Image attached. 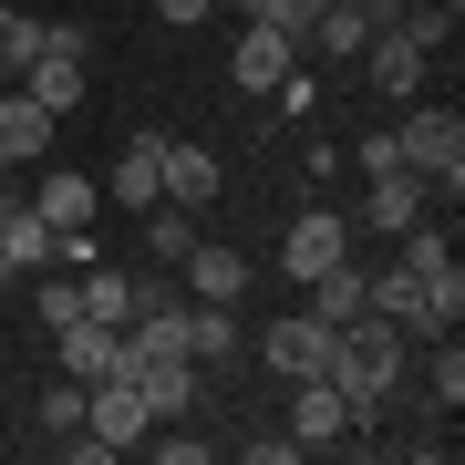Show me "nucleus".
I'll list each match as a JSON object with an SVG mask.
<instances>
[{"label":"nucleus","instance_id":"1","mask_svg":"<svg viewBox=\"0 0 465 465\" xmlns=\"http://www.w3.org/2000/svg\"><path fill=\"white\" fill-rule=\"evenodd\" d=\"M393 382H403V331L393 321H341V341H331V393L351 403V424H372L382 403H393Z\"/></svg>","mask_w":465,"mask_h":465},{"label":"nucleus","instance_id":"2","mask_svg":"<svg viewBox=\"0 0 465 465\" xmlns=\"http://www.w3.org/2000/svg\"><path fill=\"white\" fill-rule=\"evenodd\" d=\"M393 145H403V166L424 186H445V207L465 197V124H455V104H414V114L393 124Z\"/></svg>","mask_w":465,"mask_h":465},{"label":"nucleus","instance_id":"3","mask_svg":"<svg viewBox=\"0 0 465 465\" xmlns=\"http://www.w3.org/2000/svg\"><path fill=\"white\" fill-rule=\"evenodd\" d=\"M393 249H403V269H414V290H424V331H455V321H465V269H455V249L424 228V217L393 238Z\"/></svg>","mask_w":465,"mask_h":465},{"label":"nucleus","instance_id":"4","mask_svg":"<svg viewBox=\"0 0 465 465\" xmlns=\"http://www.w3.org/2000/svg\"><path fill=\"white\" fill-rule=\"evenodd\" d=\"M331 321H321V311H290V321H269V331H259V362L269 372H280V382H321V372H331Z\"/></svg>","mask_w":465,"mask_h":465},{"label":"nucleus","instance_id":"5","mask_svg":"<svg viewBox=\"0 0 465 465\" xmlns=\"http://www.w3.org/2000/svg\"><path fill=\"white\" fill-rule=\"evenodd\" d=\"M84 434H94L104 455H124V445H145V434H155L145 393H134V372H104V382H84Z\"/></svg>","mask_w":465,"mask_h":465},{"label":"nucleus","instance_id":"6","mask_svg":"<svg viewBox=\"0 0 465 465\" xmlns=\"http://www.w3.org/2000/svg\"><path fill=\"white\" fill-rule=\"evenodd\" d=\"M228 73H238V94H280L290 73H300V32H280V21H249V32L228 42Z\"/></svg>","mask_w":465,"mask_h":465},{"label":"nucleus","instance_id":"7","mask_svg":"<svg viewBox=\"0 0 465 465\" xmlns=\"http://www.w3.org/2000/svg\"><path fill=\"white\" fill-rule=\"evenodd\" d=\"M341 259H351V217H331V207L290 217V238H280V269H290V280H321V269H341Z\"/></svg>","mask_w":465,"mask_h":465},{"label":"nucleus","instance_id":"8","mask_svg":"<svg viewBox=\"0 0 465 465\" xmlns=\"http://www.w3.org/2000/svg\"><path fill=\"white\" fill-rule=\"evenodd\" d=\"M362 73H372V94H393V104H414V94H424V42L403 32V21H382V32L362 42Z\"/></svg>","mask_w":465,"mask_h":465},{"label":"nucleus","instance_id":"9","mask_svg":"<svg viewBox=\"0 0 465 465\" xmlns=\"http://www.w3.org/2000/svg\"><path fill=\"white\" fill-rule=\"evenodd\" d=\"M52 341H63V372H73V382H104V372H134V341L114 331V321H63V331H52Z\"/></svg>","mask_w":465,"mask_h":465},{"label":"nucleus","instance_id":"10","mask_svg":"<svg viewBox=\"0 0 465 465\" xmlns=\"http://www.w3.org/2000/svg\"><path fill=\"white\" fill-rule=\"evenodd\" d=\"M341 434H362V424H351V403L331 393V372L290 382V445H341Z\"/></svg>","mask_w":465,"mask_h":465},{"label":"nucleus","instance_id":"11","mask_svg":"<svg viewBox=\"0 0 465 465\" xmlns=\"http://www.w3.org/2000/svg\"><path fill=\"white\" fill-rule=\"evenodd\" d=\"M32 217H42L52 238H63V228H94V217H104V186H94V176H73V166H52V176L32 186Z\"/></svg>","mask_w":465,"mask_h":465},{"label":"nucleus","instance_id":"12","mask_svg":"<svg viewBox=\"0 0 465 465\" xmlns=\"http://www.w3.org/2000/svg\"><path fill=\"white\" fill-rule=\"evenodd\" d=\"M424 197H434V186H424L414 166L372 176V186H362V228H372V238H403V228H414V217H424Z\"/></svg>","mask_w":465,"mask_h":465},{"label":"nucleus","instance_id":"13","mask_svg":"<svg viewBox=\"0 0 465 465\" xmlns=\"http://www.w3.org/2000/svg\"><path fill=\"white\" fill-rule=\"evenodd\" d=\"M84 84H94V52H42V63L21 73V94H32V104H42L52 124H63L73 104H84Z\"/></svg>","mask_w":465,"mask_h":465},{"label":"nucleus","instance_id":"14","mask_svg":"<svg viewBox=\"0 0 465 465\" xmlns=\"http://www.w3.org/2000/svg\"><path fill=\"white\" fill-rule=\"evenodd\" d=\"M52 155V114L32 94H0V176H21V166H42Z\"/></svg>","mask_w":465,"mask_h":465},{"label":"nucleus","instance_id":"15","mask_svg":"<svg viewBox=\"0 0 465 465\" xmlns=\"http://www.w3.org/2000/svg\"><path fill=\"white\" fill-rule=\"evenodd\" d=\"M134 393H145L155 424H176L186 403H197V362H186V351H145V362H134Z\"/></svg>","mask_w":465,"mask_h":465},{"label":"nucleus","instance_id":"16","mask_svg":"<svg viewBox=\"0 0 465 465\" xmlns=\"http://www.w3.org/2000/svg\"><path fill=\"white\" fill-rule=\"evenodd\" d=\"M155 155H166V134H134V145H124V166H114V176H94V186H104V207H155V197H166Z\"/></svg>","mask_w":465,"mask_h":465},{"label":"nucleus","instance_id":"17","mask_svg":"<svg viewBox=\"0 0 465 465\" xmlns=\"http://www.w3.org/2000/svg\"><path fill=\"white\" fill-rule=\"evenodd\" d=\"M300 290H311V311L331 321V331L372 311V269H351V259H341V269H321V280H300Z\"/></svg>","mask_w":465,"mask_h":465},{"label":"nucleus","instance_id":"18","mask_svg":"<svg viewBox=\"0 0 465 465\" xmlns=\"http://www.w3.org/2000/svg\"><path fill=\"white\" fill-rule=\"evenodd\" d=\"M155 176H166L176 207H207V197H217V155H207V145H176V134H166V155H155Z\"/></svg>","mask_w":465,"mask_h":465},{"label":"nucleus","instance_id":"19","mask_svg":"<svg viewBox=\"0 0 465 465\" xmlns=\"http://www.w3.org/2000/svg\"><path fill=\"white\" fill-rule=\"evenodd\" d=\"M176 269H186V290H197V300H238V290H249V259H238V249H217V238H197Z\"/></svg>","mask_w":465,"mask_h":465},{"label":"nucleus","instance_id":"20","mask_svg":"<svg viewBox=\"0 0 465 465\" xmlns=\"http://www.w3.org/2000/svg\"><path fill=\"white\" fill-rule=\"evenodd\" d=\"M145 249H155V259L176 269L186 249H197V207H176V197H155V207H145Z\"/></svg>","mask_w":465,"mask_h":465},{"label":"nucleus","instance_id":"21","mask_svg":"<svg viewBox=\"0 0 465 465\" xmlns=\"http://www.w3.org/2000/svg\"><path fill=\"white\" fill-rule=\"evenodd\" d=\"M84 321H114V331H124V321H134V280H124V269H84Z\"/></svg>","mask_w":465,"mask_h":465},{"label":"nucleus","instance_id":"22","mask_svg":"<svg viewBox=\"0 0 465 465\" xmlns=\"http://www.w3.org/2000/svg\"><path fill=\"white\" fill-rule=\"evenodd\" d=\"M372 321H424V290H414V269H372Z\"/></svg>","mask_w":465,"mask_h":465},{"label":"nucleus","instance_id":"23","mask_svg":"<svg viewBox=\"0 0 465 465\" xmlns=\"http://www.w3.org/2000/svg\"><path fill=\"white\" fill-rule=\"evenodd\" d=\"M32 321H42V331L84 321V280H42V290H32Z\"/></svg>","mask_w":465,"mask_h":465},{"label":"nucleus","instance_id":"24","mask_svg":"<svg viewBox=\"0 0 465 465\" xmlns=\"http://www.w3.org/2000/svg\"><path fill=\"white\" fill-rule=\"evenodd\" d=\"M42 424H52V434H84V382H73V372L42 393Z\"/></svg>","mask_w":465,"mask_h":465},{"label":"nucleus","instance_id":"25","mask_svg":"<svg viewBox=\"0 0 465 465\" xmlns=\"http://www.w3.org/2000/svg\"><path fill=\"white\" fill-rule=\"evenodd\" d=\"M321 11H331V0H259V21H280V32H311Z\"/></svg>","mask_w":465,"mask_h":465},{"label":"nucleus","instance_id":"26","mask_svg":"<svg viewBox=\"0 0 465 465\" xmlns=\"http://www.w3.org/2000/svg\"><path fill=\"white\" fill-rule=\"evenodd\" d=\"M434 403H445V414H455V403H465V362H455V341L434 351Z\"/></svg>","mask_w":465,"mask_h":465},{"label":"nucleus","instance_id":"27","mask_svg":"<svg viewBox=\"0 0 465 465\" xmlns=\"http://www.w3.org/2000/svg\"><path fill=\"white\" fill-rule=\"evenodd\" d=\"M207 11H217V0H155V21H176V32H197Z\"/></svg>","mask_w":465,"mask_h":465},{"label":"nucleus","instance_id":"28","mask_svg":"<svg viewBox=\"0 0 465 465\" xmlns=\"http://www.w3.org/2000/svg\"><path fill=\"white\" fill-rule=\"evenodd\" d=\"M11 290H21V269H0V300H11Z\"/></svg>","mask_w":465,"mask_h":465},{"label":"nucleus","instance_id":"29","mask_svg":"<svg viewBox=\"0 0 465 465\" xmlns=\"http://www.w3.org/2000/svg\"><path fill=\"white\" fill-rule=\"evenodd\" d=\"M228 11H249V21H259V0H228Z\"/></svg>","mask_w":465,"mask_h":465},{"label":"nucleus","instance_id":"30","mask_svg":"<svg viewBox=\"0 0 465 465\" xmlns=\"http://www.w3.org/2000/svg\"><path fill=\"white\" fill-rule=\"evenodd\" d=\"M0 32H11V0H0Z\"/></svg>","mask_w":465,"mask_h":465}]
</instances>
